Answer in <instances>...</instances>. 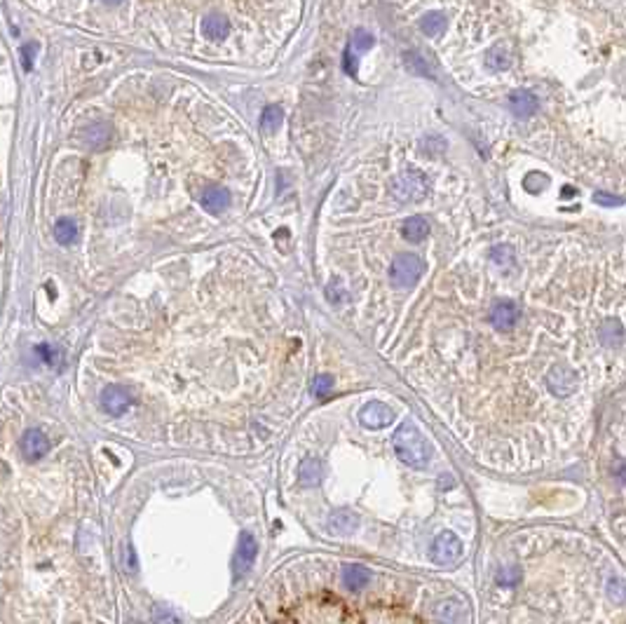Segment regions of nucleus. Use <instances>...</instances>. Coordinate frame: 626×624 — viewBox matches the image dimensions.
Masks as SVG:
<instances>
[{"label":"nucleus","instance_id":"f257e3e1","mask_svg":"<svg viewBox=\"0 0 626 624\" xmlns=\"http://www.w3.org/2000/svg\"><path fill=\"white\" fill-rule=\"evenodd\" d=\"M394 453L401 462H406L409 467H424L432 457V446H429L427 437L422 435L413 423H404L397 427L392 437Z\"/></svg>","mask_w":626,"mask_h":624},{"label":"nucleus","instance_id":"f03ea898","mask_svg":"<svg viewBox=\"0 0 626 624\" xmlns=\"http://www.w3.org/2000/svg\"><path fill=\"white\" fill-rule=\"evenodd\" d=\"M424 265L420 258L413 256V254H399L392 261V267H389V279H392V284L397 289H411L420 279Z\"/></svg>","mask_w":626,"mask_h":624},{"label":"nucleus","instance_id":"7ed1b4c3","mask_svg":"<svg viewBox=\"0 0 626 624\" xmlns=\"http://www.w3.org/2000/svg\"><path fill=\"white\" fill-rule=\"evenodd\" d=\"M392 193L397 195L401 202H413V200H420L427 193V178L420 171H404L392 181Z\"/></svg>","mask_w":626,"mask_h":624},{"label":"nucleus","instance_id":"20e7f679","mask_svg":"<svg viewBox=\"0 0 626 624\" xmlns=\"http://www.w3.org/2000/svg\"><path fill=\"white\" fill-rule=\"evenodd\" d=\"M429 554H432V561L439 563V566H451V563L460 561V556H462V542H460L456 533L444 531L434 538Z\"/></svg>","mask_w":626,"mask_h":624},{"label":"nucleus","instance_id":"39448f33","mask_svg":"<svg viewBox=\"0 0 626 624\" xmlns=\"http://www.w3.org/2000/svg\"><path fill=\"white\" fill-rule=\"evenodd\" d=\"M132 392H129L125 385L120 383H113L108 385L104 392H101V406L104 411L108 415H113V418H120V415L127 413V408L132 406Z\"/></svg>","mask_w":626,"mask_h":624},{"label":"nucleus","instance_id":"423d86ee","mask_svg":"<svg viewBox=\"0 0 626 624\" xmlns=\"http://www.w3.org/2000/svg\"><path fill=\"white\" fill-rule=\"evenodd\" d=\"M359 420L369 430H382V427L394 423V411L382 401H369L359 413Z\"/></svg>","mask_w":626,"mask_h":624},{"label":"nucleus","instance_id":"0eeeda50","mask_svg":"<svg viewBox=\"0 0 626 624\" xmlns=\"http://www.w3.org/2000/svg\"><path fill=\"white\" fill-rule=\"evenodd\" d=\"M19 448H21L23 457H26L28 462H33V460H40L43 455H47V451H50V442H47L43 430H35V427H31V430L23 432Z\"/></svg>","mask_w":626,"mask_h":624},{"label":"nucleus","instance_id":"6e6552de","mask_svg":"<svg viewBox=\"0 0 626 624\" xmlns=\"http://www.w3.org/2000/svg\"><path fill=\"white\" fill-rule=\"evenodd\" d=\"M518 317H521V310H518V305L516 303H511V301L495 303L493 310H490V324H493L498 331L513 329V324L518 322Z\"/></svg>","mask_w":626,"mask_h":624},{"label":"nucleus","instance_id":"1a4fd4ad","mask_svg":"<svg viewBox=\"0 0 626 624\" xmlns=\"http://www.w3.org/2000/svg\"><path fill=\"white\" fill-rule=\"evenodd\" d=\"M258 554V542L251 533H242L239 538V547H237V554H235V575H242L251 568V563L256 561Z\"/></svg>","mask_w":626,"mask_h":624},{"label":"nucleus","instance_id":"9d476101","mask_svg":"<svg viewBox=\"0 0 626 624\" xmlns=\"http://www.w3.org/2000/svg\"><path fill=\"white\" fill-rule=\"evenodd\" d=\"M549 388H551V392L556 397H568L570 392H575V388H577V376L568 366L558 364L549 371Z\"/></svg>","mask_w":626,"mask_h":624},{"label":"nucleus","instance_id":"9b49d317","mask_svg":"<svg viewBox=\"0 0 626 624\" xmlns=\"http://www.w3.org/2000/svg\"><path fill=\"white\" fill-rule=\"evenodd\" d=\"M359 528V516L352 509H335L329 516V531L340 538H350V535Z\"/></svg>","mask_w":626,"mask_h":624},{"label":"nucleus","instance_id":"f8f14e48","mask_svg":"<svg viewBox=\"0 0 626 624\" xmlns=\"http://www.w3.org/2000/svg\"><path fill=\"white\" fill-rule=\"evenodd\" d=\"M509 108L516 117H530L540 108V101L528 89H516V92L509 94Z\"/></svg>","mask_w":626,"mask_h":624},{"label":"nucleus","instance_id":"ddd939ff","mask_svg":"<svg viewBox=\"0 0 626 624\" xmlns=\"http://www.w3.org/2000/svg\"><path fill=\"white\" fill-rule=\"evenodd\" d=\"M340 578L347 589L357 592V589H364V587L371 582V570L366 566H359V563H347V566H342Z\"/></svg>","mask_w":626,"mask_h":624},{"label":"nucleus","instance_id":"4468645a","mask_svg":"<svg viewBox=\"0 0 626 624\" xmlns=\"http://www.w3.org/2000/svg\"><path fill=\"white\" fill-rule=\"evenodd\" d=\"M322 477H324L322 460H317V457H305V460L300 462V467H298L300 486H319L322 484Z\"/></svg>","mask_w":626,"mask_h":624},{"label":"nucleus","instance_id":"2eb2a0df","mask_svg":"<svg viewBox=\"0 0 626 624\" xmlns=\"http://www.w3.org/2000/svg\"><path fill=\"white\" fill-rule=\"evenodd\" d=\"M230 205V193L221 186H209L206 193L202 195V207L209 214H221L223 209H228Z\"/></svg>","mask_w":626,"mask_h":624},{"label":"nucleus","instance_id":"dca6fc26","mask_svg":"<svg viewBox=\"0 0 626 624\" xmlns=\"http://www.w3.org/2000/svg\"><path fill=\"white\" fill-rule=\"evenodd\" d=\"M436 617H439L441 624H462L464 617H467V610L460 601H441L439 608H436Z\"/></svg>","mask_w":626,"mask_h":624},{"label":"nucleus","instance_id":"f3484780","mask_svg":"<svg viewBox=\"0 0 626 624\" xmlns=\"http://www.w3.org/2000/svg\"><path fill=\"white\" fill-rule=\"evenodd\" d=\"M401 235L409 242H422L429 235V221L424 216H411L401 225Z\"/></svg>","mask_w":626,"mask_h":624},{"label":"nucleus","instance_id":"a211bd4d","mask_svg":"<svg viewBox=\"0 0 626 624\" xmlns=\"http://www.w3.org/2000/svg\"><path fill=\"white\" fill-rule=\"evenodd\" d=\"M202 31L211 40H223L230 33V21L223 15H209L202 23Z\"/></svg>","mask_w":626,"mask_h":624},{"label":"nucleus","instance_id":"6ab92c4d","mask_svg":"<svg viewBox=\"0 0 626 624\" xmlns=\"http://www.w3.org/2000/svg\"><path fill=\"white\" fill-rule=\"evenodd\" d=\"M55 237L59 245H63V247L75 245V240H78V223H75L73 218H59L55 225Z\"/></svg>","mask_w":626,"mask_h":624},{"label":"nucleus","instance_id":"aec40b11","mask_svg":"<svg viewBox=\"0 0 626 624\" xmlns=\"http://www.w3.org/2000/svg\"><path fill=\"white\" fill-rule=\"evenodd\" d=\"M420 28L424 35L436 38V35H441L446 31V17L441 15V12H429V15H424L420 19Z\"/></svg>","mask_w":626,"mask_h":624},{"label":"nucleus","instance_id":"412c9836","mask_svg":"<svg viewBox=\"0 0 626 624\" xmlns=\"http://www.w3.org/2000/svg\"><path fill=\"white\" fill-rule=\"evenodd\" d=\"M282 122H284V111H282L280 106H268V108L263 111V117H261L263 132L275 134L277 129L282 127Z\"/></svg>","mask_w":626,"mask_h":624},{"label":"nucleus","instance_id":"4be33fe9","mask_svg":"<svg viewBox=\"0 0 626 624\" xmlns=\"http://www.w3.org/2000/svg\"><path fill=\"white\" fill-rule=\"evenodd\" d=\"M486 64H488V68H493V70H507V68L511 66L509 50H507V47H502V45L493 47V50L488 52V57H486Z\"/></svg>","mask_w":626,"mask_h":624},{"label":"nucleus","instance_id":"5701e85b","mask_svg":"<svg viewBox=\"0 0 626 624\" xmlns=\"http://www.w3.org/2000/svg\"><path fill=\"white\" fill-rule=\"evenodd\" d=\"M153 624H183V617L176 608L159 603L153 608Z\"/></svg>","mask_w":626,"mask_h":624},{"label":"nucleus","instance_id":"b1692460","mask_svg":"<svg viewBox=\"0 0 626 624\" xmlns=\"http://www.w3.org/2000/svg\"><path fill=\"white\" fill-rule=\"evenodd\" d=\"M110 139H113V129H110L108 124H101V127H92L90 129V139H87V146L97 148V151H104V148L110 144Z\"/></svg>","mask_w":626,"mask_h":624},{"label":"nucleus","instance_id":"393cba45","mask_svg":"<svg viewBox=\"0 0 626 624\" xmlns=\"http://www.w3.org/2000/svg\"><path fill=\"white\" fill-rule=\"evenodd\" d=\"M331 390H333V376H329V373H319L315 378V383H312V392L322 399V397H329Z\"/></svg>","mask_w":626,"mask_h":624},{"label":"nucleus","instance_id":"a878e982","mask_svg":"<svg viewBox=\"0 0 626 624\" xmlns=\"http://www.w3.org/2000/svg\"><path fill=\"white\" fill-rule=\"evenodd\" d=\"M352 50H357V52H366V50H371L373 47V35H371L369 31H364V28H357L354 31V35H352Z\"/></svg>","mask_w":626,"mask_h":624},{"label":"nucleus","instance_id":"bb28decb","mask_svg":"<svg viewBox=\"0 0 626 624\" xmlns=\"http://www.w3.org/2000/svg\"><path fill=\"white\" fill-rule=\"evenodd\" d=\"M490 256H493V261L498 265H511L513 263V249L511 247H507V245H500V247H495L493 252H490Z\"/></svg>","mask_w":626,"mask_h":624},{"label":"nucleus","instance_id":"cd10ccee","mask_svg":"<svg viewBox=\"0 0 626 624\" xmlns=\"http://www.w3.org/2000/svg\"><path fill=\"white\" fill-rule=\"evenodd\" d=\"M521 580V570L518 568H500L498 570V585L500 587H513Z\"/></svg>","mask_w":626,"mask_h":624},{"label":"nucleus","instance_id":"c85d7f7f","mask_svg":"<svg viewBox=\"0 0 626 624\" xmlns=\"http://www.w3.org/2000/svg\"><path fill=\"white\" fill-rule=\"evenodd\" d=\"M404 59H406V64H409V68L418 70L420 75H432L429 73V66L420 59V55H415V52H406Z\"/></svg>","mask_w":626,"mask_h":624},{"label":"nucleus","instance_id":"c756f323","mask_svg":"<svg viewBox=\"0 0 626 624\" xmlns=\"http://www.w3.org/2000/svg\"><path fill=\"white\" fill-rule=\"evenodd\" d=\"M600 336H603L605 343H610V346H617L619 338H622V329H619L617 322H610L603 326V331H600Z\"/></svg>","mask_w":626,"mask_h":624},{"label":"nucleus","instance_id":"7c9ffc66","mask_svg":"<svg viewBox=\"0 0 626 624\" xmlns=\"http://www.w3.org/2000/svg\"><path fill=\"white\" fill-rule=\"evenodd\" d=\"M35 354H40V359H43L45 364H50V366H55L57 359H59V352L55 348L47 346V343H40V346L35 348Z\"/></svg>","mask_w":626,"mask_h":624},{"label":"nucleus","instance_id":"2f4dec72","mask_svg":"<svg viewBox=\"0 0 626 624\" xmlns=\"http://www.w3.org/2000/svg\"><path fill=\"white\" fill-rule=\"evenodd\" d=\"M35 52H38V45H35V43H26V45L21 47V62H23V68H26V70H31V66H33Z\"/></svg>","mask_w":626,"mask_h":624},{"label":"nucleus","instance_id":"473e14b6","mask_svg":"<svg viewBox=\"0 0 626 624\" xmlns=\"http://www.w3.org/2000/svg\"><path fill=\"white\" fill-rule=\"evenodd\" d=\"M342 66H345V70L350 75H357V64H354V55H352V47L350 45H347L345 57H342Z\"/></svg>","mask_w":626,"mask_h":624},{"label":"nucleus","instance_id":"72a5a7b5","mask_svg":"<svg viewBox=\"0 0 626 624\" xmlns=\"http://www.w3.org/2000/svg\"><path fill=\"white\" fill-rule=\"evenodd\" d=\"M596 202H605V205H610V207H615V205H622V200L619 198H612V195H603V193H596V198H594Z\"/></svg>","mask_w":626,"mask_h":624},{"label":"nucleus","instance_id":"f704fd0d","mask_svg":"<svg viewBox=\"0 0 626 624\" xmlns=\"http://www.w3.org/2000/svg\"><path fill=\"white\" fill-rule=\"evenodd\" d=\"M127 561H129V570H137V556H134L132 547H127Z\"/></svg>","mask_w":626,"mask_h":624},{"label":"nucleus","instance_id":"c9c22d12","mask_svg":"<svg viewBox=\"0 0 626 624\" xmlns=\"http://www.w3.org/2000/svg\"><path fill=\"white\" fill-rule=\"evenodd\" d=\"M615 474L626 484V460H624V462H619V465L615 467Z\"/></svg>","mask_w":626,"mask_h":624},{"label":"nucleus","instance_id":"e433bc0d","mask_svg":"<svg viewBox=\"0 0 626 624\" xmlns=\"http://www.w3.org/2000/svg\"><path fill=\"white\" fill-rule=\"evenodd\" d=\"M101 3H106V5H120L122 0H101Z\"/></svg>","mask_w":626,"mask_h":624}]
</instances>
